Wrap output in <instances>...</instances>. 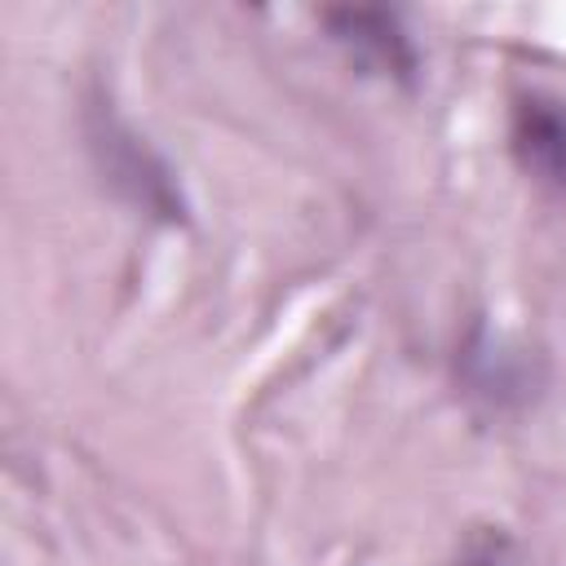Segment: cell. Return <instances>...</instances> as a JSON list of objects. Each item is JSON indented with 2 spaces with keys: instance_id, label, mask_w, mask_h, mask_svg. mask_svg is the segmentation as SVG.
<instances>
[{
  "instance_id": "obj_1",
  "label": "cell",
  "mask_w": 566,
  "mask_h": 566,
  "mask_svg": "<svg viewBox=\"0 0 566 566\" xmlns=\"http://www.w3.org/2000/svg\"><path fill=\"white\" fill-rule=\"evenodd\" d=\"M323 22L332 27V40L345 44L363 66H371L380 75H394V80H407L416 71V49L402 35V27H398L394 13H380V9H340V13H323Z\"/></svg>"
},
{
  "instance_id": "obj_2",
  "label": "cell",
  "mask_w": 566,
  "mask_h": 566,
  "mask_svg": "<svg viewBox=\"0 0 566 566\" xmlns=\"http://www.w3.org/2000/svg\"><path fill=\"white\" fill-rule=\"evenodd\" d=\"M97 150L106 155V172H111L115 181H128V186H133V199H137L142 208H155V212H164V217H172V212L181 208L177 195H172L168 172H164L133 137H124L119 128L106 124V133L97 137Z\"/></svg>"
},
{
  "instance_id": "obj_3",
  "label": "cell",
  "mask_w": 566,
  "mask_h": 566,
  "mask_svg": "<svg viewBox=\"0 0 566 566\" xmlns=\"http://www.w3.org/2000/svg\"><path fill=\"white\" fill-rule=\"evenodd\" d=\"M513 137H517V150H522L526 168H535L548 181L566 186V111L562 106L539 102V97L522 102Z\"/></svg>"
},
{
  "instance_id": "obj_4",
  "label": "cell",
  "mask_w": 566,
  "mask_h": 566,
  "mask_svg": "<svg viewBox=\"0 0 566 566\" xmlns=\"http://www.w3.org/2000/svg\"><path fill=\"white\" fill-rule=\"evenodd\" d=\"M469 566H500V562H491V557H478V562H469Z\"/></svg>"
}]
</instances>
